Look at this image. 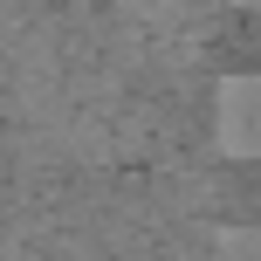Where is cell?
I'll use <instances>...</instances> for the list:
<instances>
[{
  "mask_svg": "<svg viewBox=\"0 0 261 261\" xmlns=\"http://www.w3.org/2000/svg\"><path fill=\"white\" fill-rule=\"evenodd\" d=\"M213 144L220 158H261V69H234L213 83Z\"/></svg>",
  "mask_w": 261,
  "mask_h": 261,
  "instance_id": "6da1fadb",
  "label": "cell"
},
{
  "mask_svg": "<svg viewBox=\"0 0 261 261\" xmlns=\"http://www.w3.org/2000/svg\"><path fill=\"white\" fill-rule=\"evenodd\" d=\"M213 261H261V220H234L213 234Z\"/></svg>",
  "mask_w": 261,
  "mask_h": 261,
  "instance_id": "7a4b0ae2",
  "label": "cell"
},
{
  "mask_svg": "<svg viewBox=\"0 0 261 261\" xmlns=\"http://www.w3.org/2000/svg\"><path fill=\"white\" fill-rule=\"evenodd\" d=\"M234 7H248V14H261V0H234Z\"/></svg>",
  "mask_w": 261,
  "mask_h": 261,
  "instance_id": "3957f363",
  "label": "cell"
}]
</instances>
